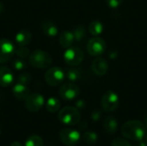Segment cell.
<instances>
[{"instance_id": "6da1fadb", "label": "cell", "mask_w": 147, "mask_h": 146, "mask_svg": "<svg viewBox=\"0 0 147 146\" xmlns=\"http://www.w3.org/2000/svg\"><path fill=\"white\" fill-rule=\"evenodd\" d=\"M146 127L145 124L137 120H132L125 122L121 128V134L127 139L134 141L142 140L146 133Z\"/></svg>"}, {"instance_id": "7a4b0ae2", "label": "cell", "mask_w": 147, "mask_h": 146, "mask_svg": "<svg viewBox=\"0 0 147 146\" xmlns=\"http://www.w3.org/2000/svg\"><path fill=\"white\" fill-rule=\"evenodd\" d=\"M51 55L43 50H34L28 56L29 64L38 69H45L52 65Z\"/></svg>"}, {"instance_id": "3957f363", "label": "cell", "mask_w": 147, "mask_h": 146, "mask_svg": "<svg viewBox=\"0 0 147 146\" xmlns=\"http://www.w3.org/2000/svg\"><path fill=\"white\" fill-rule=\"evenodd\" d=\"M58 118L59 121L67 126H74L80 121L81 115L79 111L73 107H65L62 108L59 114Z\"/></svg>"}, {"instance_id": "277c9868", "label": "cell", "mask_w": 147, "mask_h": 146, "mask_svg": "<svg viewBox=\"0 0 147 146\" xmlns=\"http://www.w3.org/2000/svg\"><path fill=\"white\" fill-rule=\"evenodd\" d=\"M119 105L120 98L115 92L108 90L103 94L101 100V106L103 111L106 113H112L118 108Z\"/></svg>"}, {"instance_id": "5b68a950", "label": "cell", "mask_w": 147, "mask_h": 146, "mask_svg": "<svg viewBox=\"0 0 147 146\" xmlns=\"http://www.w3.org/2000/svg\"><path fill=\"white\" fill-rule=\"evenodd\" d=\"M84 59V52L78 46L68 47L64 53L65 62L71 65L76 66L82 63Z\"/></svg>"}, {"instance_id": "8992f818", "label": "cell", "mask_w": 147, "mask_h": 146, "mask_svg": "<svg viewBox=\"0 0 147 146\" xmlns=\"http://www.w3.org/2000/svg\"><path fill=\"white\" fill-rule=\"evenodd\" d=\"M65 77L64 71L59 67H53L49 69L45 74V81L46 83L52 86L55 87L62 83Z\"/></svg>"}, {"instance_id": "52a82bcc", "label": "cell", "mask_w": 147, "mask_h": 146, "mask_svg": "<svg viewBox=\"0 0 147 146\" xmlns=\"http://www.w3.org/2000/svg\"><path fill=\"white\" fill-rule=\"evenodd\" d=\"M16 48L12 41L7 39L0 40V64L9 62L14 56Z\"/></svg>"}, {"instance_id": "ba28073f", "label": "cell", "mask_w": 147, "mask_h": 146, "mask_svg": "<svg viewBox=\"0 0 147 146\" xmlns=\"http://www.w3.org/2000/svg\"><path fill=\"white\" fill-rule=\"evenodd\" d=\"M106 50L105 40L98 36H95L90 39L87 44V51L90 55L97 57L102 55Z\"/></svg>"}, {"instance_id": "9c48e42d", "label": "cell", "mask_w": 147, "mask_h": 146, "mask_svg": "<svg viewBox=\"0 0 147 146\" xmlns=\"http://www.w3.org/2000/svg\"><path fill=\"white\" fill-rule=\"evenodd\" d=\"M44 102L45 100L42 95L39 93L29 94V96L25 100V108L31 113H36L43 107Z\"/></svg>"}, {"instance_id": "30bf717a", "label": "cell", "mask_w": 147, "mask_h": 146, "mask_svg": "<svg viewBox=\"0 0 147 146\" xmlns=\"http://www.w3.org/2000/svg\"><path fill=\"white\" fill-rule=\"evenodd\" d=\"M59 139L65 145H76L80 140V133L74 129L65 128L59 133Z\"/></svg>"}, {"instance_id": "8fae6325", "label": "cell", "mask_w": 147, "mask_h": 146, "mask_svg": "<svg viewBox=\"0 0 147 146\" xmlns=\"http://www.w3.org/2000/svg\"><path fill=\"white\" fill-rule=\"evenodd\" d=\"M80 89L78 86L73 83H64L59 89V96L63 100L71 101L78 96Z\"/></svg>"}, {"instance_id": "7c38bea8", "label": "cell", "mask_w": 147, "mask_h": 146, "mask_svg": "<svg viewBox=\"0 0 147 146\" xmlns=\"http://www.w3.org/2000/svg\"><path fill=\"white\" fill-rule=\"evenodd\" d=\"M15 77L12 70L6 66H0V86L5 88L12 85Z\"/></svg>"}, {"instance_id": "4fadbf2b", "label": "cell", "mask_w": 147, "mask_h": 146, "mask_svg": "<svg viewBox=\"0 0 147 146\" xmlns=\"http://www.w3.org/2000/svg\"><path fill=\"white\" fill-rule=\"evenodd\" d=\"M109 65L107 61L102 58H96L93 60L91 65V70L92 71L99 77L104 76L108 72Z\"/></svg>"}, {"instance_id": "5bb4252c", "label": "cell", "mask_w": 147, "mask_h": 146, "mask_svg": "<svg viewBox=\"0 0 147 146\" xmlns=\"http://www.w3.org/2000/svg\"><path fill=\"white\" fill-rule=\"evenodd\" d=\"M40 26L41 30L45 35L48 37H54L58 34V28L53 21L45 19L44 21H42Z\"/></svg>"}, {"instance_id": "9a60e30c", "label": "cell", "mask_w": 147, "mask_h": 146, "mask_svg": "<svg viewBox=\"0 0 147 146\" xmlns=\"http://www.w3.org/2000/svg\"><path fill=\"white\" fill-rule=\"evenodd\" d=\"M12 93L17 100L25 101L29 96V89L25 84L17 83L14 85L12 89Z\"/></svg>"}, {"instance_id": "2e32d148", "label": "cell", "mask_w": 147, "mask_h": 146, "mask_svg": "<svg viewBox=\"0 0 147 146\" xmlns=\"http://www.w3.org/2000/svg\"><path fill=\"white\" fill-rule=\"evenodd\" d=\"M32 40V34L28 29L20 30L15 36V41L18 46H25L30 43Z\"/></svg>"}, {"instance_id": "e0dca14e", "label": "cell", "mask_w": 147, "mask_h": 146, "mask_svg": "<svg viewBox=\"0 0 147 146\" xmlns=\"http://www.w3.org/2000/svg\"><path fill=\"white\" fill-rule=\"evenodd\" d=\"M102 127L106 133L111 135V134L115 133V132L117 131L118 122L115 117L109 115V116H107L104 118L103 123H102Z\"/></svg>"}, {"instance_id": "ac0fdd59", "label": "cell", "mask_w": 147, "mask_h": 146, "mask_svg": "<svg viewBox=\"0 0 147 146\" xmlns=\"http://www.w3.org/2000/svg\"><path fill=\"white\" fill-rule=\"evenodd\" d=\"M59 44L62 47L64 48H68L70 46H71V45L73 44L74 40H75V37L72 32L65 30L64 32H62V34L59 36Z\"/></svg>"}, {"instance_id": "d6986e66", "label": "cell", "mask_w": 147, "mask_h": 146, "mask_svg": "<svg viewBox=\"0 0 147 146\" xmlns=\"http://www.w3.org/2000/svg\"><path fill=\"white\" fill-rule=\"evenodd\" d=\"M46 108L47 110L51 113V114H54L56 112H58L60 108V102L59 99L55 98V97H50L47 101V104H46Z\"/></svg>"}, {"instance_id": "ffe728a7", "label": "cell", "mask_w": 147, "mask_h": 146, "mask_svg": "<svg viewBox=\"0 0 147 146\" xmlns=\"http://www.w3.org/2000/svg\"><path fill=\"white\" fill-rule=\"evenodd\" d=\"M89 31L94 36L100 35L103 31V25L100 21H93L89 25Z\"/></svg>"}, {"instance_id": "44dd1931", "label": "cell", "mask_w": 147, "mask_h": 146, "mask_svg": "<svg viewBox=\"0 0 147 146\" xmlns=\"http://www.w3.org/2000/svg\"><path fill=\"white\" fill-rule=\"evenodd\" d=\"M83 139L88 145H95L97 142L98 137H97V134L96 133L89 131V132H85L84 133Z\"/></svg>"}, {"instance_id": "7402d4cb", "label": "cell", "mask_w": 147, "mask_h": 146, "mask_svg": "<svg viewBox=\"0 0 147 146\" xmlns=\"http://www.w3.org/2000/svg\"><path fill=\"white\" fill-rule=\"evenodd\" d=\"M25 146H43V139L39 135H32L26 140Z\"/></svg>"}, {"instance_id": "603a6c76", "label": "cell", "mask_w": 147, "mask_h": 146, "mask_svg": "<svg viewBox=\"0 0 147 146\" xmlns=\"http://www.w3.org/2000/svg\"><path fill=\"white\" fill-rule=\"evenodd\" d=\"M73 34L75 37V40L78 42L82 41L84 38L85 37V28L84 26H78L74 30H73Z\"/></svg>"}, {"instance_id": "cb8c5ba5", "label": "cell", "mask_w": 147, "mask_h": 146, "mask_svg": "<svg viewBox=\"0 0 147 146\" xmlns=\"http://www.w3.org/2000/svg\"><path fill=\"white\" fill-rule=\"evenodd\" d=\"M66 77L70 81L75 82V81L79 80V78L81 77V74H80V71L78 69H69L66 71Z\"/></svg>"}, {"instance_id": "d4e9b609", "label": "cell", "mask_w": 147, "mask_h": 146, "mask_svg": "<svg viewBox=\"0 0 147 146\" xmlns=\"http://www.w3.org/2000/svg\"><path fill=\"white\" fill-rule=\"evenodd\" d=\"M31 80H32V77L28 72H23V73L20 74L19 77H18V83L25 84V85L29 84Z\"/></svg>"}, {"instance_id": "484cf974", "label": "cell", "mask_w": 147, "mask_h": 146, "mask_svg": "<svg viewBox=\"0 0 147 146\" xmlns=\"http://www.w3.org/2000/svg\"><path fill=\"white\" fill-rule=\"evenodd\" d=\"M13 67L16 70V71H22L26 68L27 66V64L26 62L22 59H14L13 61V64H12Z\"/></svg>"}, {"instance_id": "4316f807", "label": "cell", "mask_w": 147, "mask_h": 146, "mask_svg": "<svg viewBox=\"0 0 147 146\" xmlns=\"http://www.w3.org/2000/svg\"><path fill=\"white\" fill-rule=\"evenodd\" d=\"M16 53V55L19 57V58H21V59H24V58H26V57H28V56H29V51H28V49L27 48V47H25V46H19V47L17 48V49H16V52H15Z\"/></svg>"}, {"instance_id": "83f0119b", "label": "cell", "mask_w": 147, "mask_h": 146, "mask_svg": "<svg viewBox=\"0 0 147 146\" xmlns=\"http://www.w3.org/2000/svg\"><path fill=\"white\" fill-rule=\"evenodd\" d=\"M111 146H132L126 139H122V138H120V137H117L115 139H113L112 141V144Z\"/></svg>"}, {"instance_id": "f1b7e54d", "label": "cell", "mask_w": 147, "mask_h": 146, "mask_svg": "<svg viewBox=\"0 0 147 146\" xmlns=\"http://www.w3.org/2000/svg\"><path fill=\"white\" fill-rule=\"evenodd\" d=\"M122 2H123V0H106L108 6L111 9L118 8L122 3Z\"/></svg>"}, {"instance_id": "f546056e", "label": "cell", "mask_w": 147, "mask_h": 146, "mask_svg": "<svg viewBox=\"0 0 147 146\" xmlns=\"http://www.w3.org/2000/svg\"><path fill=\"white\" fill-rule=\"evenodd\" d=\"M92 119L94 120H98L100 118H101V112L99 111V110H95L93 113H92Z\"/></svg>"}, {"instance_id": "4dcf8cb0", "label": "cell", "mask_w": 147, "mask_h": 146, "mask_svg": "<svg viewBox=\"0 0 147 146\" xmlns=\"http://www.w3.org/2000/svg\"><path fill=\"white\" fill-rule=\"evenodd\" d=\"M139 142V145L138 146H147V144L142 139V140H140V141H138Z\"/></svg>"}, {"instance_id": "1f68e13d", "label": "cell", "mask_w": 147, "mask_h": 146, "mask_svg": "<svg viewBox=\"0 0 147 146\" xmlns=\"http://www.w3.org/2000/svg\"><path fill=\"white\" fill-rule=\"evenodd\" d=\"M10 146H22L21 143H19L18 141H14L12 142V144L10 145Z\"/></svg>"}, {"instance_id": "d6a6232c", "label": "cell", "mask_w": 147, "mask_h": 146, "mask_svg": "<svg viewBox=\"0 0 147 146\" xmlns=\"http://www.w3.org/2000/svg\"><path fill=\"white\" fill-rule=\"evenodd\" d=\"M3 10H4V7H3V4L0 2V15H2L3 14Z\"/></svg>"}, {"instance_id": "836d02e7", "label": "cell", "mask_w": 147, "mask_h": 146, "mask_svg": "<svg viewBox=\"0 0 147 146\" xmlns=\"http://www.w3.org/2000/svg\"><path fill=\"white\" fill-rule=\"evenodd\" d=\"M145 126H146V127L147 128V113L146 114V115H145Z\"/></svg>"}, {"instance_id": "e575fe53", "label": "cell", "mask_w": 147, "mask_h": 146, "mask_svg": "<svg viewBox=\"0 0 147 146\" xmlns=\"http://www.w3.org/2000/svg\"><path fill=\"white\" fill-rule=\"evenodd\" d=\"M144 141L146 142L147 144V134L146 133V135H145V137H144Z\"/></svg>"}, {"instance_id": "d590c367", "label": "cell", "mask_w": 147, "mask_h": 146, "mask_svg": "<svg viewBox=\"0 0 147 146\" xmlns=\"http://www.w3.org/2000/svg\"><path fill=\"white\" fill-rule=\"evenodd\" d=\"M0 135H1V130H0Z\"/></svg>"}]
</instances>
